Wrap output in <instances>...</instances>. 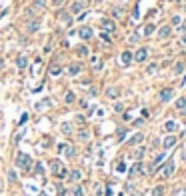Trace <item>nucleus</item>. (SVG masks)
<instances>
[{
	"label": "nucleus",
	"mask_w": 186,
	"mask_h": 196,
	"mask_svg": "<svg viewBox=\"0 0 186 196\" xmlns=\"http://www.w3.org/2000/svg\"><path fill=\"white\" fill-rule=\"evenodd\" d=\"M120 2H122V0H120Z\"/></svg>",
	"instance_id": "obj_50"
},
{
	"label": "nucleus",
	"mask_w": 186,
	"mask_h": 196,
	"mask_svg": "<svg viewBox=\"0 0 186 196\" xmlns=\"http://www.w3.org/2000/svg\"><path fill=\"white\" fill-rule=\"evenodd\" d=\"M82 8H84V0H74L72 6H70V12H72V14H78Z\"/></svg>",
	"instance_id": "obj_8"
},
{
	"label": "nucleus",
	"mask_w": 186,
	"mask_h": 196,
	"mask_svg": "<svg viewBox=\"0 0 186 196\" xmlns=\"http://www.w3.org/2000/svg\"><path fill=\"white\" fill-rule=\"evenodd\" d=\"M124 136H126V130H124V128H120V130H118V140H124Z\"/></svg>",
	"instance_id": "obj_32"
},
{
	"label": "nucleus",
	"mask_w": 186,
	"mask_h": 196,
	"mask_svg": "<svg viewBox=\"0 0 186 196\" xmlns=\"http://www.w3.org/2000/svg\"><path fill=\"white\" fill-rule=\"evenodd\" d=\"M96 2H102V0H96Z\"/></svg>",
	"instance_id": "obj_47"
},
{
	"label": "nucleus",
	"mask_w": 186,
	"mask_h": 196,
	"mask_svg": "<svg viewBox=\"0 0 186 196\" xmlns=\"http://www.w3.org/2000/svg\"><path fill=\"white\" fill-rule=\"evenodd\" d=\"M182 196H186V188H184V192H182Z\"/></svg>",
	"instance_id": "obj_45"
},
{
	"label": "nucleus",
	"mask_w": 186,
	"mask_h": 196,
	"mask_svg": "<svg viewBox=\"0 0 186 196\" xmlns=\"http://www.w3.org/2000/svg\"><path fill=\"white\" fill-rule=\"evenodd\" d=\"M40 196H46V194H40Z\"/></svg>",
	"instance_id": "obj_48"
},
{
	"label": "nucleus",
	"mask_w": 186,
	"mask_h": 196,
	"mask_svg": "<svg viewBox=\"0 0 186 196\" xmlns=\"http://www.w3.org/2000/svg\"><path fill=\"white\" fill-rule=\"evenodd\" d=\"M182 42H184V44H186V34H184V36H182Z\"/></svg>",
	"instance_id": "obj_44"
},
{
	"label": "nucleus",
	"mask_w": 186,
	"mask_h": 196,
	"mask_svg": "<svg viewBox=\"0 0 186 196\" xmlns=\"http://www.w3.org/2000/svg\"><path fill=\"white\" fill-rule=\"evenodd\" d=\"M176 108H178V110H184L186 108V98H178V100H176Z\"/></svg>",
	"instance_id": "obj_22"
},
{
	"label": "nucleus",
	"mask_w": 186,
	"mask_h": 196,
	"mask_svg": "<svg viewBox=\"0 0 186 196\" xmlns=\"http://www.w3.org/2000/svg\"><path fill=\"white\" fill-rule=\"evenodd\" d=\"M130 42H138V34H132L130 36Z\"/></svg>",
	"instance_id": "obj_42"
},
{
	"label": "nucleus",
	"mask_w": 186,
	"mask_h": 196,
	"mask_svg": "<svg viewBox=\"0 0 186 196\" xmlns=\"http://www.w3.org/2000/svg\"><path fill=\"white\" fill-rule=\"evenodd\" d=\"M52 4H54V6H62V4H64V0H52Z\"/></svg>",
	"instance_id": "obj_40"
},
{
	"label": "nucleus",
	"mask_w": 186,
	"mask_h": 196,
	"mask_svg": "<svg viewBox=\"0 0 186 196\" xmlns=\"http://www.w3.org/2000/svg\"><path fill=\"white\" fill-rule=\"evenodd\" d=\"M184 12H186V4H184Z\"/></svg>",
	"instance_id": "obj_46"
},
{
	"label": "nucleus",
	"mask_w": 186,
	"mask_h": 196,
	"mask_svg": "<svg viewBox=\"0 0 186 196\" xmlns=\"http://www.w3.org/2000/svg\"><path fill=\"white\" fill-rule=\"evenodd\" d=\"M172 24L178 26V24H180V16H172Z\"/></svg>",
	"instance_id": "obj_39"
},
{
	"label": "nucleus",
	"mask_w": 186,
	"mask_h": 196,
	"mask_svg": "<svg viewBox=\"0 0 186 196\" xmlns=\"http://www.w3.org/2000/svg\"><path fill=\"white\" fill-rule=\"evenodd\" d=\"M164 128H166V130H168V132H174L176 128H178V124H176L174 120H168V122H166V124H164Z\"/></svg>",
	"instance_id": "obj_17"
},
{
	"label": "nucleus",
	"mask_w": 186,
	"mask_h": 196,
	"mask_svg": "<svg viewBox=\"0 0 186 196\" xmlns=\"http://www.w3.org/2000/svg\"><path fill=\"white\" fill-rule=\"evenodd\" d=\"M172 94H174L172 88H164V90L160 92V102H168V100L172 98Z\"/></svg>",
	"instance_id": "obj_10"
},
{
	"label": "nucleus",
	"mask_w": 186,
	"mask_h": 196,
	"mask_svg": "<svg viewBox=\"0 0 186 196\" xmlns=\"http://www.w3.org/2000/svg\"><path fill=\"white\" fill-rule=\"evenodd\" d=\"M102 28H104L106 32H114V28H116V26H114L112 20H102Z\"/></svg>",
	"instance_id": "obj_13"
},
{
	"label": "nucleus",
	"mask_w": 186,
	"mask_h": 196,
	"mask_svg": "<svg viewBox=\"0 0 186 196\" xmlns=\"http://www.w3.org/2000/svg\"><path fill=\"white\" fill-rule=\"evenodd\" d=\"M38 26H40L38 22H32V24H28V30H30V32H36V30H38Z\"/></svg>",
	"instance_id": "obj_30"
},
{
	"label": "nucleus",
	"mask_w": 186,
	"mask_h": 196,
	"mask_svg": "<svg viewBox=\"0 0 186 196\" xmlns=\"http://www.w3.org/2000/svg\"><path fill=\"white\" fill-rule=\"evenodd\" d=\"M120 60H122V64H124V66H128L132 60H134V54L128 52V50H124V52H122V56H120Z\"/></svg>",
	"instance_id": "obj_9"
},
{
	"label": "nucleus",
	"mask_w": 186,
	"mask_h": 196,
	"mask_svg": "<svg viewBox=\"0 0 186 196\" xmlns=\"http://www.w3.org/2000/svg\"><path fill=\"white\" fill-rule=\"evenodd\" d=\"M174 144H176V136H172V134H170V136H166V138H164V150L172 148Z\"/></svg>",
	"instance_id": "obj_11"
},
{
	"label": "nucleus",
	"mask_w": 186,
	"mask_h": 196,
	"mask_svg": "<svg viewBox=\"0 0 186 196\" xmlns=\"http://www.w3.org/2000/svg\"><path fill=\"white\" fill-rule=\"evenodd\" d=\"M174 72L176 74H182V72H184V64H182V62H176L174 64Z\"/></svg>",
	"instance_id": "obj_24"
},
{
	"label": "nucleus",
	"mask_w": 186,
	"mask_h": 196,
	"mask_svg": "<svg viewBox=\"0 0 186 196\" xmlns=\"http://www.w3.org/2000/svg\"><path fill=\"white\" fill-rule=\"evenodd\" d=\"M60 72H62V68H60L58 64H52V66H50V74H52V76H58Z\"/></svg>",
	"instance_id": "obj_20"
},
{
	"label": "nucleus",
	"mask_w": 186,
	"mask_h": 196,
	"mask_svg": "<svg viewBox=\"0 0 186 196\" xmlns=\"http://www.w3.org/2000/svg\"><path fill=\"white\" fill-rule=\"evenodd\" d=\"M142 140H144V134H140V132H138V134H134V136L128 140V144H132V146H134V144H140Z\"/></svg>",
	"instance_id": "obj_14"
},
{
	"label": "nucleus",
	"mask_w": 186,
	"mask_h": 196,
	"mask_svg": "<svg viewBox=\"0 0 186 196\" xmlns=\"http://www.w3.org/2000/svg\"><path fill=\"white\" fill-rule=\"evenodd\" d=\"M170 32H172V28H170V26H162V28L158 30V38H168Z\"/></svg>",
	"instance_id": "obj_12"
},
{
	"label": "nucleus",
	"mask_w": 186,
	"mask_h": 196,
	"mask_svg": "<svg viewBox=\"0 0 186 196\" xmlns=\"http://www.w3.org/2000/svg\"><path fill=\"white\" fill-rule=\"evenodd\" d=\"M160 194H162V188H160V186H156V188L152 190V196H160Z\"/></svg>",
	"instance_id": "obj_33"
},
{
	"label": "nucleus",
	"mask_w": 186,
	"mask_h": 196,
	"mask_svg": "<svg viewBox=\"0 0 186 196\" xmlns=\"http://www.w3.org/2000/svg\"><path fill=\"white\" fill-rule=\"evenodd\" d=\"M142 32H144V36H150V34H152V32H154V24H146V26H144V30H142Z\"/></svg>",
	"instance_id": "obj_21"
},
{
	"label": "nucleus",
	"mask_w": 186,
	"mask_h": 196,
	"mask_svg": "<svg viewBox=\"0 0 186 196\" xmlns=\"http://www.w3.org/2000/svg\"><path fill=\"white\" fill-rule=\"evenodd\" d=\"M42 170H44V168H42V164L38 162V164H36V174H42Z\"/></svg>",
	"instance_id": "obj_38"
},
{
	"label": "nucleus",
	"mask_w": 186,
	"mask_h": 196,
	"mask_svg": "<svg viewBox=\"0 0 186 196\" xmlns=\"http://www.w3.org/2000/svg\"><path fill=\"white\" fill-rule=\"evenodd\" d=\"M116 170H118V172H126V164H124V162H120V164H118V168H116Z\"/></svg>",
	"instance_id": "obj_35"
},
{
	"label": "nucleus",
	"mask_w": 186,
	"mask_h": 196,
	"mask_svg": "<svg viewBox=\"0 0 186 196\" xmlns=\"http://www.w3.org/2000/svg\"><path fill=\"white\" fill-rule=\"evenodd\" d=\"M62 132L68 134V132H70V124H62Z\"/></svg>",
	"instance_id": "obj_37"
},
{
	"label": "nucleus",
	"mask_w": 186,
	"mask_h": 196,
	"mask_svg": "<svg viewBox=\"0 0 186 196\" xmlns=\"http://www.w3.org/2000/svg\"><path fill=\"white\" fill-rule=\"evenodd\" d=\"M62 22H64L66 26L70 24V14H64V16H62Z\"/></svg>",
	"instance_id": "obj_36"
},
{
	"label": "nucleus",
	"mask_w": 186,
	"mask_h": 196,
	"mask_svg": "<svg viewBox=\"0 0 186 196\" xmlns=\"http://www.w3.org/2000/svg\"><path fill=\"white\" fill-rule=\"evenodd\" d=\"M78 138L80 140H88L90 138V132H88V130H80V132H78Z\"/></svg>",
	"instance_id": "obj_25"
},
{
	"label": "nucleus",
	"mask_w": 186,
	"mask_h": 196,
	"mask_svg": "<svg viewBox=\"0 0 186 196\" xmlns=\"http://www.w3.org/2000/svg\"><path fill=\"white\" fill-rule=\"evenodd\" d=\"M156 68H158V64H150V66H148V74H154Z\"/></svg>",
	"instance_id": "obj_34"
},
{
	"label": "nucleus",
	"mask_w": 186,
	"mask_h": 196,
	"mask_svg": "<svg viewBox=\"0 0 186 196\" xmlns=\"http://www.w3.org/2000/svg\"><path fill=\"white\" fill-rule=\"evenodd\" d=\"M34 6L42 10V8H46V0H34Z\"/></svg>",
	"instance_id": "obj_27"
},
{
	"label": "nucleus",
	"mask_w": 186,
	"mask_h": 196,
	"mask_svg": "<svg viewBox=\"0 0 186 196\" xmlns=\"http://www.w3.org/2000/svg\"><path fill=\"white\" fill-rule=\"evenodd\" d=\"M80 178H82V172H80V170H72V172H70V180H72V182H76Z\"/></svg>",
	"instance_id": "obj_19"
},
{
	"label": "nucleus",
	"mask_w": 186,
	"mask_h": 196,
	"mask_svg": "<svg viewBox=\"0 0 186 196\" xmlns=\"http://www.w3.org/2000/svg\"><path fill=\"white\" fill-rule=\"evenodd\" d=\"M146 58H148V50H146V48H138L136 54H134V60H136V62H144Z\"/></svg>",
	"instance_id": "obj_7"
},
{
	"label": "nucleus",
	"mask_w": 186,
	"mask_h": 196,
	"mask_svg": "<svg viewBox=\"0 0 186 196\" xmlns=\"http://www.w3.org/2000/svg\"><path fill=\"white\" fill-rule=\"evenodd\" d=\"M144 152H146V148H144V146H140V148H136V152L132 154V158H136V160H140V158H142V156H144Z\"/></svg>",
	"instance_id": "obj_16"
},
{
	"label": "nucleus",
	"mask_w": 186,
	"mask_h": 196,
	"mask_svg": "<svg viewBox=\"0 0 186 196\" xmlns=\"http://www.w3.org/2000/svg\"><path fill=\"white\" fill-rule=\"evenodd\" d=\"M58 150H60V152H64L68 158H74V154H76V152H74V148H72L70 144H60V146H58Z\"/></svg>",
	"instance_id": "obj_6"
},
{
	"label": "nucleus",
	"mask_w": 186,
	"mask_h": 196,
	"mask_svg": "<svg viewBox=\"0 0 186 196\" xmlns=\"http://www.w3.org/2000/svg\"><path fill=\"white\" fill-rule=\"evenodd\" d=\"M16 66H18V68H26V66H28L26 56H20V58H18V60H16Z\"/></svg>",
	"instance_id": "obj_18"
},
{
	"label": "nucleus",
	"mask_w": 186,
	"mask_h": 196,
	"mask_svg": "<svg viewBox=\"0 0 186 196\" xmlns=\"http://www.w3.org/2000/svg\"><path fill=\"white\" fill-rule=\"evenodd\" d=\"M140 174H144V164H142V162H136L134 166H130V168H128V176H130V178L140 176Z\"/></svg>",
	"instance_id": "obj_4"
},
{
	"label": "nucleus",
	"mask_w": 186,
	"mask_h": 196,
	"mask_svg": "<svg viewBox=\"0 0 186 196\" xmlns=\"http://www.w3.org/2000/svg\"><path fill=\"white\" fill-rule=\"evenodd\" d=\"M172 172H174V160H168L166 164L160 166V176H162V178H168Z\"/></svg>",
	"instance_id": "obj_3"
},
{
	"label": "nucleus",
	"mask_w": 186,
	"mask_h": 196,
	"mask_svg": "<svg viewBox=\"0 0 186 196\" xmlns=\"http://www.w3.org/2000/svg\"><path fill=\"white\" fill-rule=\"evenodd\" d=\"M92 28H88V26H80V30H78V36L82 38V40H90L92 38Z\"/></svg>",
	"instance_id": "obj_5"
},
{
	"label": "nucleus",
	"mask_w": 186,
	"mask_h": 196,
	"mask_svg": "<svg viewBox=\"0 0 186 196\" xmlns=\"http://www.w3.org/2000/svg\"><path fill=\"white\" fill-rule=\"evenodd\" d=\"M114 110H116V112H122V110H124V106H122V104H116V106H114Z\"/></svg>",
	"instance_id": "obj_41"
},
{
	"label": "nucleus",
	"mask_w": 186,
	"mask_h": 196,
	"mask_svg": "<svg viewBox=\"0 0 186 196\" xmlns=\"http://www.w3.org/2000/svg\"><path fill=\"white\" fill-rule=\"evenodd\" d=\"M80 64H70V68H68V74H70V76H76L78 72H80Z\"/></svg>",
	"instance_id": "obj_15"
},
{
	"label": "nucleus",
	"mask_w": 186,
	"mask_h": 196,
	"mask_svg": "<svg viewBox=\"0 0 186 196\" xmlns=\"http://www.w3.org/2000/svg\"><path fill=\"white\" fill-rule=\"evenodd\" d=\"M72 192H74V196H84V188H82V186H76Z\"/></svg>",
	"instance_id": "obj_28"
},
{
	"label": "nucleus",
	"mask_w": 186,
	"mask_h": 196,
	"mask_svg": "<svg viewBox=\"0 0 186 196\" xmlns=\"http://www.w3.org/2000/svg\"><path fill=\"white\" fill-rule=\"evenodd\" d=\"M50 170H52V174H56L58 178H64V176H66V170L62 168L60 160H52V162H50Z\"/></svg>",
	"instance_id": "obj_2"
},
{
	"label": "nucleus",
	"mask_w": 186,
	"mask_h": 196,
	"mask_svg": "<svg viewBox=\"0 0 186 196\" xmlns=\"http://www.w3.org/2000/svg\"><path fill=\"white\" fill-rule=\"evenodd\" d=\"M78 54H80V56H88V48L86 46H78Z\"/></svg>",
	"instance_id": "obj_29"
},
{
	"label": "nucleus",
	"mask_w": 186,
	"mask_h": 196,
	"mask_svg": "<svg viewBox=\"0 0 186 196\" xmlns=\"http://www.w3.org/2000/svg\"><path fill=\"white\" fill-rule=\"evenodd\" d=\"M106 96H108V98H116V96H118V90H116V88H108V90H106Z\"/></svg>",
	"instance_id": "obj_26"
},
{
	"label": "nucleus",
	"mask_w": 186,
	"mask_h": 196,
	"mask_svg": "<svg viewBox=\"0 0 186 196\" xmlns=\"http://www.w3.org/2000/svg\"><path fill=\"white\" fill-rule=\"evenodd\" d=\"M8 182H16V172H14V170L8 172Z\"/></svg>",
	"instance_id": "obj_31"
},
{
	"label": "nucleus",
	"mask_w": 186,
	"mask_h": 196,
	"mask_svg": "<svg viewBox=\"0 0 186 196\" xmlns=\"http://www.w3.org/2000/svg\"><path fill=\"white\" fill-rule=\"evenodd\" d=\"M74 98H76V96H74V92H66L64 102H66V104H72V102H74Z\"/></svg>",
	"instance_id": "obj_23"
},
{
	"label": "nucleus",
	"mask_w": 186,
	"mask_h": 196,
	"mask_svg": "<svg viewBox=\"0 0 186 196\" xmlns=\"http://www.w3.org/2000/svg\"><path fill=\"white\" fill-rule=\"evenodd\" d=\"M184 162H186V156H184Z\"/></svg>",
	"instance_id": "obj_49"
},
{
	"label": "nucleus",
	"mask_w": 186,
	"mask_h": 196,
	"mask_svg": "<svg viewBox=\"0 0 186 196\" xmlns=\"http://www.w3.org/2000/svg\"><path fill=\"white\" fill-rule=\"evenodd\" d=\"M30 164H32V158H30L28 154H24V152H18V154H16V166H18V168L28 170Z\"/></svg>",
	"instance_id": "obj_1"
},
{
	"label": "nucleus",
	"mask_w": 186,
	"mask_h": 196,
	"mask_svg": "<svg viewBox=\"0 0 186 196\" xmlns=\"http://www.w3.org/2000/svg\"><path fill=\"white\" fill-rule=\"evenodd\" d=\"M2 68H4V60H0V72H2Z\"/></svg>",
	"instance_id": "obj_43"
}]
</instances>
